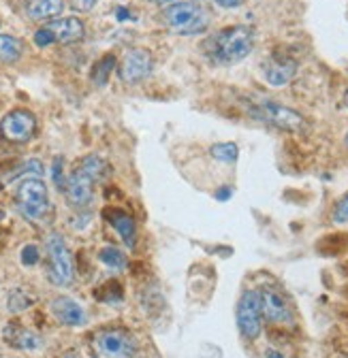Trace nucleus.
Returning <instances> with one entry per match:
<instances>
[{"label": "nucleus", "mask_w": 348, "mask_h": 358, "mask_svg": "<svg viewBox=\"0 0 348 358\" xmlns=\"http://www.w3.org/2000/svg\"><path fill=\"white\" fill-rule=\"evenodd\" d=\"M254 48V32L248 26H231L218 30L205 41V52L212 60H218L225 64L242 62L250 56Z\"/></svg>", "instance_id": "f257e3e1"}, {"label": "nucleus", "mask_w": 348, "mask_h": 358, "mask_svg": "<svg viewBox=\"0 0 348 358\" xmlns=\"http://www.w3.org/2000/svg\"><path fill=\"white\" fill-rule=\"evenodd\" d=\"M15 198H17V207H19L21 215L32 220V222L45 220V215L52 211L48 186L43 184L37 175L24 177V182L17 186V196Z\"/></svg>", "instance_id": "f03ea898"}, {"label": "nucleus", "mask_w": 348, "mask_h": 358, "mask_svg": "<svg viewBox=\"0 0 348 358\" xmlns=\"http://www.w3.org/2000/svg\"><path fill=\"white\" fill-rule=\"evenodd\" d=\"M94 358H137V344L124 328H105L92 339Z\"/></svg>", "instance_id": "7ed1b4c3"}, {"label": "nucleus", "mask_w": 348, "mask_h": 358, "mask_svg": "<svg viewBox=\"0 0 348 358\" xmlns=\"http://www.w3.org/2000/svg\"><path fill=\"white\" fill-rule=\"evenodd\" d=\"M165 19L171 30L180 34H197L203 32L209 24L207 13L201 5L192 3V0H184V3H173L165 11Z\"/></svg>", "instance_id": "20e7f679"}, {"label": "nucleus", "mask_w": 348, "mask_h": 358, "mask_svg": "<svg viewBox=\"0 0 348 358\" xmlns=\"http://www.w3.org/2000/svg\"><path fill=\"white\" fill-rule=\"evenodd\" d=\"M48 258H50V280L56 286H71L73 284V256L67 248V241L62 235L52 233L48 237Z\"/></svg>", "instance_id": "39448f33"}, {"label": "nucleus", "mask_w": 348, "mask_h": 358, "mask_svg": "<svg viewBox=\"0 0 348 358\" xmlns=\"http://www.w3.org/2000/svg\"><path fill=\"white\" fill-rule=\"evenodd\" d=\"M237 326L246 339H256L263 330V305L258 290H248L237 303Z\"/></svg>", "instance_id": "423d86ee"}, {"label": "nucleus", "mask_w": 348, "mask_h": 358, "mask_svg": "<svg viewBox=\"0 0 348 358\" xmlns=\"http://www.w3.org/2000/svg\"><path fill=\"white\" fill-rule=\"evenodd\" d=\"M34 130H37V120L26 109L11 111V114L3 118V124H0V132H3V137L11 143L30 141L34 137Z\"/></svg>", "instance_id": "0eeeda50"}, {"label": "nucleus", "mask_w": 348, "mask_h": 358, "mask_svg": "<svg viewBox=\"0 0 348 358\" xmlns=\"http://www.w3.org/2000/svg\"><path fill=\"white\" fill-rule=\"evenodd\" d=\"M256 116L265 120L282 130H301L306 128V120H303L295 109L278 105V103H260L256 107Z\"/></svg>", "instance_id": "6e6552de"}, {"label": "nucleus", "mask_w": 348, "mask_h": 358, "mask_svg": "<svg viewBox=\"0 0 348 358\" xmlns=\"http://www.w3.org/2000/svg\"><path fill=\"white\" fill-rule=\"evenodd\" d=\"M154 69V58L147 50H130L120 62V77L126 83H139L150 77Z\"/></svg>", "instance_id": "1a4fd4ad"}, {"label": "nucleus", "mask_w": 348, "mask_h": 358, "mask_svg": "<svg viewBox=\"0 0 348 358\" xmlns=\"http://www.w3.org/2000/svg\"><path fill=\"white\" fill-rule=\"evenodd\" d=\"M260 305H263V318H267L272 324H291L293 316L291 309L280 293L272 288H263L260 290Z\"/></svg>", "instance_id": "9d476101"}, {"label": "nucleus", "mask_w": 348, "mask_h": 358, "mask_svg": "<svg viewBox=\"0 0 348 358\" xmlns=\"http://www.w3.org/2000/svg\"><path fill=\"white\" fill-rule=\"evenodd\" d=\"M260 71H263V77L269 85L282 87L293 81L297 73V62L291 58H269L260 64Z\"/></svg>", "instance_id": "9b49d317"}, {"label": "nucleus", "mask_w": 348, "mask_h": 358, "mask_svg": "<svg viewBox=\"0 0 348 358\" xmlns=\"http://www.w3.org/2000/svg\"><path fill=\"white\" fill-rule=\"evenodd\" d=\"M92 186L94 182L90 177H85L79 169L67 179V188H64V192H67V200L71 207H85L92 203Z\"/></svg>", "instance_id": "f8f14e48"}, {"label": "nucleus", "mask_w": 348, "mask_h": 358, "mask_svg": "<svg viewBox=\"0 0 348 358\" xmlns=\"http://www.w3.org/2000/svg\"><path fill=\"white\" fill-rule=\"evenodd\" d=\"M50 307H52V313L56 316V320L67 326H83L85 320H88L85 318L83 307L77 301H73L71 297H56Z\"/></svg>", "instance_id": "ddd939ff"}, {"label": "nucleus", "mask_w": 348, "mask_h": 358, "mask_svg": "<svg viewBox=\"0 0 348 358\" xmlns=\"http://www.w3.org/2000/svg\"><path fill=\"white\" fill-rule=\"evenodd\" d=\"M3 339H5L11 348L24 350V352H37V350L43 348V339L39 337L37 333H32V330H28V328H24V326H19V324H15V322L7 324V326L3 328Z\"/></svg>", "instance_id": "4468645a"}, {"label": "nucleus", "mask_w": 348, "mask_h": 358, "mask_svg": "<svg viewBox=\"0 0 348 358\" xmlns=\"http://www.w3.org/2000/svg\"><path fill=\"white\" fill-rule=\"evenodd\" d=\"M105 218L107 222L112 224L114 231L120 235V239L126 243V248L133 250L135 243H137V224L133 220V215H128L122 209H114V207H107L105 209Z\"/></svg>", "instance_id": "2eb2a0df"}, {"label": "nucleus", "mask_w": 348, "mask_h": 358, "mask_svg": "<svg viewBox=\"0 0 348 358\" xmlns=\"http://www.w3.org/2000/svg\"><path fill=\"white\" fill-rule=\"evenodd\" d=\"M45 28L54 34L56 43H64V45L77 43L83 36V21L79 17H58V19H52Z\"/></svg>", "instance_id": "dca6fc26"}, {"label": "nucleus", "mask_w": 348, "mask_h": 358, "mask_svg": "<svg viewBox=\"0 0 348 358\" xmlns=\"http://www.w3.org/2000/svg\"><path fill=\"white\" fill-rule=\"evenodd\" d=\"M62 9H64V0H28L26 3V13L34 21L54 19L62 13Z\"/></svg>", "instance_id": "f3484780"}, {"label": "nucleus", "mask_w": 348, "mask_h": 358, "mask_svg": "<svg viewBox=\"0 0 348 358\" xmlns=\"http://www.w3.org/2000/svg\"><path fill=\"white\" fill-rule=\"evenodd\" d=\"M21 41L11 34H0V62H17L21 58Z\"/></svg>", "instance_id": "a211bd4d"}, {"label": "nucleus", "mask_w": 348, "mask_h": 358, "mask_svg": "<svg viewBox=\"0 0 348 358\" xmlns=\"http://www.w3.org/2000/svg\"><path fill=\"white\" fill-rule=\"evenodd\" d=\"M79 171H81L85 177H90L92 182H99V179H103L105 173H107V162L101 158V156L90 154V156H85V158L81 160Z\"/></svg>", "instance_id": "6ab92c4d"}, {"label": "nucleus", "mask_w": 348, "mask_h": 358, "mask_svg": "<svg viewBox=\"0 0 348 358\" xmlns=\"http://www.w3.org/2000/svg\"><path fill=\"white\" fill-rule=\"evenodd\" d=\"M99 260L105 264L114 268V271H122V268H126L128 260H126V254L118 248H114V245H107V248H103L99 252Z\"/></svg>", "instance_id": "aec40b11"}, {"label": "nucleus", "mask_w": 348, "mask_h": 358, "mask_svg": "<svg viewBox=\"0 0 348 358\" xmlns=\"http://www.w3.org/2000/svg\"><path fill=\"white\" fill-rule=\"evenodd\" d=\"M114 66H116V56H114V54L103 56V58L96 62L94 69H92V81H94L96 85H105L107 79H110V75H112V71H114Z\"/></svg>", "instance_id": "412c9836"}, {"label": "nucleus", "mask_w": 348, "mask_h": 358, "mask_svg": "<svg viewBox=\"0 0 348 358\" xmlns=\"http://www.w3.org/2000/svg\"><path fill=\"white\" fill-rule=\"evenodd\" d=\"M209 154H212V158H216L218 162L233 165L237 160V156H239V149H237L235 143H216V145H212Z\"/></svg>", "instance_id": "4be33fe9"}, {"label": "nucleus", "mask_w": 348, "mask_h": 358, "mask_svg": "<svg viewBox=\"0 0 348 358\" xmlns=\"http://www.w3.org/2000/svg\"><path fill=\"white\" fill-rule=\"evenodd\" d=\"M7 303H9V309H11L13 313H19V311H24V309L32 307L34 297L28 295L26 290L17 288V290H13V293L9 295V301H7Z\"/></svg>", "instance_id": "5701e85b"}, {"label": "nucleus", "mask_w": 348, "mask_h": 358, "mask_svg": "<svg viewBox=\"0 0 348 358\" xmlns=\"http://www.w3.org/2000/svg\"><path fill=\"white\" fill-rule=\"evenodd\" d=\"M41 254H39V248L37 245H26L24 250H21V264H26V266H34L39 262Z\"/></svg>", "instance_id": "b1692460"}, {"label": "nucleus", "mask_w": 348, "mask_h": 358, "mask_svg": "<svg viewBox=\"0 0 348 358\" xmlns=\"http://www.w3.org/2000/svg\"><path fill=\"white\" fill-rule=\"evenodd\" d=\"M334 222L336 224H346L348 222V194L336 205V209H334Z\"/></svg>", "instance_id": "393cba45"}, {"label": "nucleus", "mask_w": 348, "mask_h": 358, "mask_svg": "<svg viewBox=\"0 0 348 358\" xmlns=\"http://www.w3.org/2000/svg\"><path fill=\"white\" fill-rule=\"evenodd\" d=\"M52 175H54V184H56V188H60V190L67 188V179H64V173H62V160H60V158L54 160Z\"/></svg>", "instance_id": "a878e982"}, {"label": "nucleus", "mask_w": 348, "mask_h": 358, "mask_svg": "<svg viewBox=\"0 0 348 358\" xmlns=\"http://www.w3.org/2000/svg\"><path fill=\"white\" fill-rule=\"evenodd\" d=\"M34 43L39 45V48H48V45L56 43V39H54V34H52L45 26H43L41 30L34 32Z\"/></svg>", "instance_id": "bb28decb"}, {"label": "nucleus", "mask_w": 348, "mask_h": 358, "mask_svg": "<svg viewBox=\"0 0 348 358\" xmlns=\"http://www.w3.org/2000/svg\"><path fill=\"white\" fill-rule=\"evenodd\" d=\"M99 3V0H71V7L77 11V13H88L94 9V5Z\"/></svg>", "instance_id": "cd10ccee"}, {"label": "nucleus", "mask_w": 348, "mask_h": 358, "mask_svg": "<svg viewBox=\"0 0 348 358\" xmlns=\"http://www.w3.org/2000/svg\"><path fill=\"white\" fill-rule=\"evenodd\" d=\"M216 5L223 7V9H235L239 5H244V0H214Z\"/></svg>", "instance_id": "c85d7f7f"}, {"label": "nucleus", "mask_w": 348, "mask_h": 358, "mask_svg": "<svg viewBox=\"0 0 348 358\" xmlns=\"http://www.w3.org/2000/svg\"><path fill=\"white\" fill-rule=\"evenodd\" d=\"M231 194H233V190H231V188H221L218 192H216V198H218V200H227Z\"/></svg>", "instance_id": "c756f323"}, {"label": "nucleus", "mask_w": 348, "mask_h": 358, "mask_svg": "<svg viewBox=\"0 0 348 358\" xmlns=\"http://www.w3.org/2000/svg\"><path fill=\"white\" fill-rule=\"evenodd\" d=\"M265 358H285V356H282L278 350H274V348H269L267 350V354H265Z\"/></svg>", "instance_id": "7c9ffc66"}, {"label": "nucleus", "mask_w": 348, "mask_h": 358, "mask_svg": "<svg viewBox=\"0 0 348 358\" xmlns=\"http://www.w3.org/2000/svg\"><path fill=\"white\" fill-rule=\"evenodd\" d=\"M150 3H154V5H171V3H176V0H150Z\"/></svg>", "instance_id": "2f4dec72"}, {"label": "nucleus", "mask_w": 348, "mask_h": 358, "mask_svg": "<svg viewBox=\"0 0 348 358\" xmlns=\"http://www.w3.org/2000/svg\"><path fill=\"white\" fill-rule=\"evenodd\" d=\"M344 107H348V90H346V94H344Z\"/></svg>", "instance_id": "473e14b6"}, {"label": "nucleus", "mask_w": 348, "mask_h": 358, "mask_svg": "<svg viewBox=\"0 0 348 358\" xmlns=\"http://www.w3.org/2000/svg\"><path fill=\"white\" fill-rule=\"evenodd\" d=\"M62 358H77V356H75V354H71V352H69V354H64V356H62Z\"/></svg>", "instance_id": "72a5a7b5"}, {"label": "nucleus", "mask_w": 348, "mask_h": 358, "mask_svg": "<svg viewBox=\"0 0 348 358\" xmlns=\"http://www.w3.org/2000/svg\"><path fill=\"white\" fill-rule=\"evenodd\" d=\"M3 218H5V215H3V211H0V220H3Z\"/></svg>", "instance_id": "f704fd0d"}, {"label": "nucleus", "mask_w": 348, "mask_h": 358, "mask_svg": "<svg viewBox=\"0 0 348 358\" xmlns=\"http://www.w3.org/2000/svg\"><path fill=\"white\" fill-rule=\"evenodd\" d=\"M346 145H348V134H346Z\"/></svg>", "instance_id": "c9c22d12"}]
</instances>
